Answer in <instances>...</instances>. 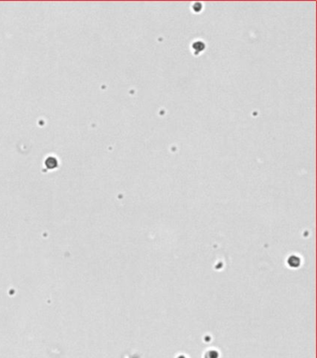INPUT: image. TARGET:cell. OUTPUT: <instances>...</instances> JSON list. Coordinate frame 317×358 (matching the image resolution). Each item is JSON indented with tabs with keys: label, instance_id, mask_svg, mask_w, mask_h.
<instances>
[{
	"label": "cell",
	"instance_id": "6da1fadb",
	"mask_svg": "<svg viewBox=\"0 0 317 358\" xmlns=\"http://www.w3.org/2000/svg\"><path fill=\"white\" fill-rule=\"evenodd\" d=\"M288 264H289V266L290 267H293V268H297L298 266H299V264H300V259L298 257V256H290L289 258H288Z\"/></svg>",
	"mask_w": 317,
	"mask_h": 358
},
{
	"label": "cell",
	"instance_id": "3957f363",
	"mask_svg": "<svg viewBox=\"0 0 317 358\" xmlns=\"http://www.w3.org/2000/svg\"><path fill=\"white\" fill-rule=\"evenodd\" d=\"M178 358H186V357H185V356H183V355H181V356H179V357H178Z\"/></svg>",
	"mask_w": 317,
	"mask_h": 358
},
{
	"label": "cell",
	"instance_id": "7a4b0ae2",
	"mask_svg": "<svg viewBox=\"0 0 317 358\" xmlns=\"http://www.w3.org/2000/svg\"><path fill=\"white\" fill-rule=\"evenodd\" d=\"M206 358H218V353L216 351H209L206 354Z\"/></svg>",
	"mask_w": 317,
	"mask_h": 358
}]
</instances>
